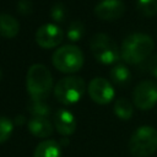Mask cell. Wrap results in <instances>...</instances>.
<instances>
[{
    "label": "cell",
    "instance_id": "obj_1",
    "mask_svg": "<svg viewBox=\"0 0 157 157\" xmlns=\"http://www.w3.org/2000/svg\"><path fill=\"white\" fill-rule=\"evenodd\" d=\"M153 39L145 33H132L129 34L121 45L120 53L125 63L131 65H137L144 63L150 58L153 50Z\"/></svg>",
    "mask_w": 157,
    "mask_h": 157
},
{
    "label": "cell",
    "instance_id": "obj_2",
    "mask_svg": "<svg viewBox=\"0 0 157 157\" xmlns=\"http://www.w3.org/2000/svg\"><path fill=\"white\" fill-rule=\"evenodd\" d=\"M26 88L31 99L45 101L53 88V77L49 69L43 64H33L26 75Z\"/></svg>",
    "mask_w": 157,
    "mask_h": 157
},
{
    "label": "cell",
    "instance_id": "obj_3",
    "mask_svg": "<svg viewBox=\"0 0 157 157\" xmlns=\"http://www.w3.org/2000/svg\"><path fill=\"white\" fill-rule=\"evenodd\" d=\"M52 63L55 69L64 74L77 72L83 65V54L77 45L65 44L58 48L53 56Z\"/></svg>",
    "mask_w": 157,
    "mask_h": 157
},
{
    "label": "cell",
    "instance_id": "obj_4",
    "mask_svg": "<svg viewBox=\"0 0 157 157\" xmlns=\"http://www.w3.org/2000/svg\"><path fill=\"white\" fill-rule=\"evenodd\" d=\"M129 150L135 157H148L157 150V130L144 125L134 131L129 141Z\"/></svg>",
    "mask_w": 157,
    "mask_h": 157
},
{
    "label": "cell",
    "instance_id": "obj_5",
    "mask_svg": "<svg viewBox=\"0 0 157 157\" xmlns=\"http://www.w3.org/2000/svg\"><path fill=\"white\" fill-rule=\"evenodd\" d=\"M86 90V83L80 76H66L60 78L54 86V96L58 102L70 105L77 103Z\"/></svg>",
    "mask_w": 157,
    "mask_h": 157
},
{
    "label": "cell",
    "instance_id": "obj_6",
    "mask_svg": "<svg viewBox=\"0 0 157 157\" xmlns=\"http://www.w3.org/2000/svg\"><path fill=\"white\" fill-rule=\"evenodd\" d=\"M90 48L96 60L104 65L117 63L121 56L117 43L105 33H96L91 38Z\"/></svg>",
    "mask_w": 157,
    "mask_h": 157
},
{
    "label": "cell",
    "instance_id": "obj_7",
    "mask_svg": "<svg viewBox=\"0 0 157 157\" xmlns=\"http://www.w3.org/2000/svg\"><path fill=\"white\" fill-rule=\"evenodd\" d=\"M132 102L136 108L141 110H148L157 103V82L152 80H145L140 82L132 92Z\"/></svg>",
    "mask_w": 157,
    "mask_h": 157
},
{
    "label": "cell",
    "instance_id": "obj_8",
    "mask_svg": "<svg viewBox=\"0 0 157 157\" xmlns=\"http://www.w3.org/2000/svg\"><path fill=\"white\" fill-rule=\"evenodd\" d=\"M88 94L97 104H108L114 98V88L112 83L103 77H94L90 81L87 87Z\"/></svg>",
    "mask_w": 157,
    "mask_h": 157
},
{
    "label": "cell",
    "instance_id": "obj_9",
    "mask_svg": "<svg viewBox=\"0 0 157 157\" xmlns=\"http://www.w3.org/2000/svg\"><path fill=\"white\" fill-rule=\"evenodd\" d=\"M34 38L39 47L44 49H50V48L58 47L63 42L64 33L58 25L45 23L37 29Z\"/></svg>",
    "mask_w": 157,
    "mask_h": 157
},
{
    "label": "cell",
    "instance_id": "obj_10",
    "mask_svg": "<svg viewBox=\"0 0 157 157\" xmlns=\"http://www.w3.org/2000/svg\"><path fill=\"white\" fill-rule=\"evenodd\" d=\"M94 15L103 21H114L120 18L125 12L123 0H102L94 6Z\"/></svg>",
    "mask_w": 157,
    "mask_h": 157
},
{
    "label": "cell",
    "instance_id": "obj_11",
    "mask_svg": "<svg viewBox=\"0 0 157 157\" xmlns=\"http://www.w3.org/2000/svg\"><path fill=\"white\" fill-rule=\"evenodd\" d=\"M54 126L56 131L63 136H69L74 134L76 129L75 115L67 109H58L54 114Z\"/></svg>",
    "mask_w": 157,
    "mask_h": 157
},
{
    "label": "cell",
    "instance_id": "obj_12",
    "mask_svg": "<svg viewBox=\"0 0 157 157\" xmlns=\"http://www.w3.org/2000/svg\"><path fill=\"white\" fill-rule=\"evenodd\" d=\"M29 132L40 139L49 137L53 134V124L48 120V118H42V117H32L27 124Z\"/></svg>",
    "mask_w": 157,
    "mask_h": 157
},
{
    "label": "cell",
    "instance_id": "obj_13",
    "mask_svg": "<svg viewBox=\"0 0 157 157\" xmlns=\"http://www.w3.org/2000/svg\"><path fill=\"white\" fill-rule=\"evenodd\" d=\"M18 32H20L18 21L9 13H0V36L11 39L16 37Z\"/></svg>",
    "mask_w": 157,
    "mask_h": 157
},
{
    "label": "cell",
    "instance_id": "obj_14",
    "mask_svg": "<svg viewBox=\"0 0 157 157\" xmlns=\"http://www.w3.org/2000/svg\"><path fill=\"white\" fill-rule=\"evenodd\" d=\"M33 157H61L60 144L55 140H44L37 145Z\"/></svg>",
    "mask_w": 157,
    "mask_h": 157
},
{
    "label": "cell",
    "instance_id": "obj_15",
    "mask_svg": "<svg viewBox=\"0 0 157 157\" xmlns=\"http://www.w3.org/2000/svg\"><path fill=\"white\" fill-rule=\"evenodd\" d=\"M113 110L115 115L121 120H129L134 114L132 103L126 98H118L114 102Z\"/></svg>",
    "mask_w": 157,
    "mask_h": 157
},
{
    "label": "cell",
    "instance_id": "obj_16",
    "mask_svg": "<svg viewBox=\"0 0 157 157\" xmlns=\"http://www.w3.org/2000/svg\"><path fill=\"white\" fill-rule=\"evenodd\" d=\"M109 76L112 78V81L117 85H126L131 80L130 70L123 64H118V65L113 66L109 71Z\"/></svg>",
    "mask_w": 157,
    "mask_h": 157
},
{
    "label": "cell",
    "instance_id": "obj_17",
    "mask_svg": "<svg viewBox=\"0 0 157 157\" xmlns=\"http://www.w3.org/2000/svg\"><path fill=\"white\" fill-rule=\"evenodd\" d=\"M28 112L32 114V117H42L47 118L50 113V107L45 101H37V99H31L27 104Z\"/></svg>",
    "mask_w": 157,
    "mask_h": 157
},
{
    "label": "cell",
    "instance_id": "obj_18",
    "mask_svg": "<svg viewBox=\"0 0 157 157\" xmlns=\"http://www.w3.org/2000/svg\"><path fill=\"white\" fill-rule=\"evenodd\" d=\"M83 34H85V25L80 20H75L69 25L66 37L70 42H78L83 37Z\"/></svg>",
    "mask_w": 157,
    "mask_h": 157
},
{
    "label": "cell",
    "instance_id": "obj_19",
    "mask_svg": "<svg viewBox=\"0 0 157 157\" xmlns=\"http://www.w3.org/2000/svg\"><path fill=\"white\" fill-rule=\"evenodd\" d=\"M136 7L139 12L146 17L155 16L157 13V0H137Z\"/></svg>",
    "mask_w": 157,
    "mask_h": 157
},
{
    "label": "cell",
    "instance_id": "obj_20",
    "mask_svg": "<svg viewBox=\"0 0 157 157\" xmlns=\"http://www.w3.org/2000/svg\"><path fill=\"white\" fill-rule=\"evenodd\" d=\"M67 16V9L63 2H55L50 9V18L55 23H61Z\"/></svg>",
    "mask_w": 157,
    "mask_h": 157
},
{
    "label": "cell",
    "instance_id": "obj_21",
    "mask_svg": "<svg viewBox=\"0 0 157 157\" xmlns=\"http://www.w3.org/2000/svg\"><path fill=\"white\" fill-rule=\"evenodd\" d=\"M13 121L7 117H0V144H4L12 134Z\"/></svg>",
    "mask_w": 157,
    "mask_h": 157
},
{
    "label": "cell",
    "instance_id": "obj_22",
    "mask_svg": "<svg viewBox=\"0 0 157 157\" xmlns=\"http://www.w3.org/2000/svg\"><path fill=\"white\" fill-rule=\"evenodd\" d=\"M144 67V71H147L148 74H151L152 76H155L157 78V54L150 56L148 59H146L142 63L141 69Z\"/></svg>",
    "mask_w": 157,
    "mask_h": 157
},
{
    "label": "cell",
    "instance_id": "obj_23",
    "mask_svg": "<svg viewBox=\"0 0 157 157\" xmlns=\"http://www.w3.org/2000/svg\"><path fill=\"white\" fill-rule=\"evenodd\" d=\"M33 11V2L31 0H18L17 12L21 15H29Z\"/></svg>",
    "mask_w": 157,
    "mask_h": 157
},
{
    "label": "cell",
    "instance_id": "obj_24",
    "mask_svg": "<svg viewBox=\"0 0 157 157\" xmlns=\"http://www.w3.org/2000/svg\"><path fill=\"white\" fill-rule=\"evenodd\" d=\"M25 117L23 115H17L16 118H15V120H13V124L15 125H22L23 123H25Z\"/></svg>",
    "mask_w": 157,
    "mask_h": 157
},
{
    "label": "cell",
    "instance_id": "obj_25",
    "mask_svg": "<svg viewBox=\"0 0 157 157\" xmlns=\"http://www.w3.org/2000/svg\"><path fill=\"white\" fill-rule=\"evenodd\" d=\"M0 77H1V71H0Z\"/></svg>",
    "mask_w": 157,
    "mask_h": 157
}]
</instances>
